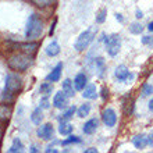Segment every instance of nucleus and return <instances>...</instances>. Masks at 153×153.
I'll list each match as a JSON object with an SVG mask.
<instances>
[{
  "mask_svg": "<svg viewBox=\"0 0 153 153\" xmlns=\"http://www.w3.org/2000/svg\"><path fill=\"white\" fill-rule=\"evenodd\" d=\"M95 36H96V28H89L84 32H81L79 36L76 38L75 43H74V49L76 52H84L85 49L93 42Z\"/></svg>",
  "mask_w": 153,
  "mask_h": 153,
  "instance_id": "7ed1b4c3",
  "label": "nucleus"
},
{
  "mask_svg": "<svg viewBox=\"0 0 153 153\" xmlns=\"http://www.w3.org/2000/svg\"><path fill=\"white\" fill-rule=\"evenodd\" d=\"M102 121H103V124L106 125V127H109V128H111V127H114L117 123V114L116 111H114L113 109H110V107H107V109L103 110V113H102Z\"/></svg>",
  "mask_w": 153,
  "mask_h": 153,
  "instance_id": "0eeeda50",
  "label": "nucleus"
},
{
  "mask_svg": "<svg viewBox=\"0 0 153 153\" xmlns=\"http://www.w3.org/2000/svg\"><path fill=\"white\" fill-rule=\"evenodd\" d=\"M32 1L38 7H48V6H52L56 0H32Z\"/></svg>",
  "mask_w": 153,
  "mask_h": 153,
  "instance_id": "c756f323",
  "label": "nucleus"
},
{
  "mask_svg": "<svg viewBox=\"0 0 153 153\" xmlns=\"http://www.w3.org/2000/svg\"><path fill=\"white\" fill-rule=\"evenodd\" d=\"M31 152H38V149L35 148V146H32V149H31Z\"/></svg>",
  "mask_w": 153,
  "mask_h": 153,
  "instance_id": "37998d69",
  "label": "nucleus"
},
{
  "mask_svg": "<svg viewBox=\"0 0 153 153\" xmlns=\"http://www.w3.org/2000/svg\"><path fill=\"white\" fill-rule=\"evenodd\" d=\"M67 103H68V96L64 91H60L57 92L53 97V106L56 109H65L67 107Z\"/></svg>",
  "mask_w": 153,
  "mask_h": 153,
  "instance_id": "6e6552de",
  "label": "nucleus"
},
{
  "mask_svg": "<svg viewBox=\"0 0 153 153\" xmlns=\"http://www.w3.org/2000/svg\"><path fill=\"white\" fill-rule=\"evenodd\" d=\"M106 17H107V10H106V8H102L100 11L96 14V18H95V20H96L97 24H103L106 21Z\"/></svg>",
  "mask_w": 153,
  "mask_h": 153,
  "instance_id": "cd10ccee",
  "label": "nucleus"
},
{
  "mask_svg": "<svg viewBox=\"0 0 153 153\" xmlns=\"http://www.w3.org/2000/svg\"><path fill=\"white\" fill-rule=\"evenodd\" d=\"M92 67H93V70L99 71V75H102V74H103V70H105V60H103L102 57L93 59V61H92Z\"/></svg>",
  "mask_w": 153,
  "mask_h": 153,
  "instance_id": "5701e85b",
  "label": "nucleus"
},
{
  "mask_svg": "<svg viewBox=\"0 0 153 153\" xmlns=\"http://www.w3.org/2000/svg\"><path fill=\"white\" fill-rule=\"evenodd\" d=\"M56 22H57V20H54V21H53V24H52V27H50V31H49V33H50V35H53V33H54V27H56Z\"/></svg>",
  "mask_w": 153,
  "mask_h": 153,
  "instance_id": "c9c22d12",
  "label": "nucleus"
},
{
  "mask_svg": "<svg viewBox=\"0 0 153 153\" xmlns=\"http://www.w3.org/2000/svg\"><path fill=\"white\" fill-rule=\"evenodd\" d=\"M40 107H42V109H49V107H50V102H49V99L46 96L45 97H42V99H40Z\"/></svg>",
  "mask_w": 153,
  "mask_h": 153,
  "instance_id": "473e14b6",
  "label": "nucleus"
},
{
  "mask_svg": "<svg viewBox=\"0 0 153 153\" xmlns=\"http://www.w3.org/2000/svg\"><path fill=\"white\" fill-rule=\"evenodd\" d=\"M91 109H92V107H91V105H89V103H84L79 109L76 110V114H78V117H79V118H84V117L89 116Z\"/></svg>",
  "mask_w": 153,
  "mask_h": 153,
  "instance_id": "b1692460",
  "label": "nucleus"
},
{
  "mask_svg": "<svg viewBox=\"0 0 153 153\" xmlns=\"http://www.w3.org/2000/svg\"><path fill=\"white\" fill-rule=\"evenodd\" d=\"M43 32V22L38 14H32L28 18L27 29H25V38L28 40H35L42 35Z\"/></svg>",
  "mask_w": 153,
  "mask_h": 153,
  "instance_id": "f257e3e1",
  "label": "nucleus"
},
{
  "mask_svg": "<svg viewBox=\"0 0 153 153\" xmlns=\"http://www.w3.org/2000/svg\"><path fill=\"white\" fill-rule=\"evenodd\" d=\"M11 113H13L11 106L0 105V121H8V118L11 117Z\"/></svg>",
  "mask_w": 153,
  "mask_h": 153,
  "instance_id": "f3484780",
  "label": "nucleus"
},
{
  "mask_svg": "<svg viewBox=\"0 0 153 153\" xmlns=\"http://www.w3.org/2000/svg\"><path fill=\"white\" fill-rule=\"evenodd\" d=\"M39 91H40V93H43V95H49V93H52V91H53V82H50V81L43 82V84L40 85Z\"/></svg>",
  "mask_w": 153,
  "mask_h": 153,
  "instance_id": "393cba45",
  "label": "nucleus"
},
{
  "mask_svg": "<svg viewBox=\"0 0 153 153\" xmlns=\"http://www.w3.org/2000/svg\"><path fill=\"white\" fill-rule=\"evenodd\" d=\"M116 20L120 21V22H124V17H123V14H118V13H117V14H116Z\"/></svg>",
  "mask_w": 153,
  "mask_h": 153,
  "instance_id": "e433bc0d",
  "label": "nucleus"
},
{
  "mask_svg": "<svg viewBox=\"0 0 153 153\" xmlns=\"http://www.w3.org/2000/svg\"><path fill=\"white\" fill-rule=\"evenodd\" d=\"M36 134H38V137L42 138V139H52V138H53V134H54L53 125L52 124L40 125L39 128H38Z\"/></svg>",
  "mask_w": 153,
  "mask_h": 153,
  "instance_id": "1a4fd4ad",
  "label": "nucleus"
},
{
  "mask_svg": "<svg viewBox=\"0 0 153 153\" xmlns=\"http://www.w3.org/2000/svg\"><path fill=\"white\" fill-rule=\"evenodd\" d=\"M22 88V78L18 74H7L6 76V88L4 91L8 93L16 95L17 92H20Z\"/></svg>",
  "mask_w": 153,
  "mask_h": 153,
  "instance_id": "20e7f679",
  "label": "nucleus"
},
{
  "mask_svg": "<svg viewBox=\"0 0 153 153\" xmlns=\"http://www.w3.org/2000/svg\"><path fill=\"white\" fill-rule=\"evenodd\" d=\"M61 71H63V63H59V64L52 70V73L46 76V79L50 81V82H57V81H60Z\"/></svg>",
  "mask_w": 153,
  "mask_h": 153,
  "instance_id": "2eb2a0df",
  "label": "nucleus"
},
{
  "mask_svg": "<svg viewBox=\"0 0 153 153\" xmlns=\"http://www.w3.org/2000/svg\"><path fill=\"white\" fill-rule=\"evenodd\" d=\"M132 143L137 149H145L146 146L149 145V138L146 137L145 134H141V135H137V137L132 138Z\"/></svg>",
  "mask_w": 153,
  "mask_h": 153,
  "instance_id": "9b49d317",
  "label": "nucleus"
},
{
  "mask_svg": "<svg viewBox=\"0 0 153 153\" xmlns=\"http://www.w3.org/2000/svg\"><path fill=\"white\" fill-rule=\"evenodd\" d=\"M142 43L148 46V48L153 49V36H143L142 38Z\"/></svg>",
  "mask_w": 153,
  "mask_h": 153,
  "instance_id": "2f4dec72",
  "label": "nucleus"
},
{
  "mask_svg": "<svg viewBox=\"0 0 153 153\" xmlns=\"http://www.w3.org/2000/svg\"><path fill=\"white\" fill-rule=\"evenodd\" d=\"M63 91L67 93L68 97H73L75 95V86H74V82L70 79H64L63 81Z\"/></svg>",
  "mask_w": 153,
  "mask_h": 153,
  "instance_id": "a211bd4d",
  "label": "nucleus"
},
{
  "mask_svg": "<svg viewBox=\"0 0 153 153\" xmlns=\"http://www.w3.org/2000/svg\"><path fill=\"white\" fill-rule=\"evenodd\" d=\"M100 92H102V99H103V100H106V99L109 97V89L106 88V86H103Z\"/></svg>",
  "mask_w": 153,
  "mask_h": 153,
  "instance_id": "72a5a7b5",
  "label": "nucleus"
},
{
  "mask_svg": "<svg viewBox=\"0 0 153 153\" xmlns=\"http://www.w3.org/2000/svg\"><path fill=\"white\" fill-rule=\"evenodd\" d=\"M42 120H43V114H42V107H36V109L32 111V114H31V121H32L33 124L39 125L40 123H42Z\"/></svg>",
  "mask_w": 153,
  "mask_h": 153,
  "instance_id": "aec40b11",
  "label": "nucleus"
},
{
  "mask_svg": "<svg viewBox=\"0 0 153 153\" xmlns=\"http://www.w3.org/2000/svg\"><path fill=\"white\" fill-rule=\"evenodd\" d=\"M135 17H137V18H142V17H143V13H142L141 10H137V13H135Z\"/></svg>",
  "mask_w": 153,
  "mask_h": 153,
  "instance_id": "4c0bfd02",
  "label": "nucleus"
},
{
  "mask_svg": "<svg viewBox=\"0 0 153 153\" xmlns=\"http://www.w3.org/2000/svg\"><path fill=\"white\" fill-rule=\"evenodd\" d=\"M88 84V78L84 73L76 74V76L74 78V86H75L76 91H84V88Z\"/></svg>",
  "mask_w": 153,
  "mask_h": 153,
  "instance_id": "4468645a",
  "label": "nucleus"
},
{
  "mask_svg": "<svg viewBox=\"0 0 153 153\" xmlns=\"http://www.w3.org/2000/svg\"><path fill=\"white\" fill-rule=\"evenodd\" d=\"M3 137V127H1V125H0V138Z\"/></svg>",
  "mask_w": 153,
  "mask_h": 153,
  "instance_id": "79ce46f5",
  "label": "nucleus"
},
{
  "mask_svg": "<svg viewBox=\"0 0 153 153\" xmlns=\"http://www.w3.org/2000/svg\"><path fill=\"white\" fill-rule=\"evenodd\" d=\"M123 110H124L125 116H129V114L132 113V110H134V100L129 96H127L124 99V102H123Z\"/></svg>",
  "mask_w": 153,
  "mask_h": 153,
  "instance_id": "412c9836",
  "label": "nucleus"
},
{
  "mask_svg": "<svg viewBox=\"0 0 153 153\" xmlns=\"http://www.w3.org/2000/svg\"><path fill=\"white\" fill-rule=\"evenodd\" d=\"M148 138H149V145H150V146H153V131H152V134H150V135H149Z\"/></svg>",
  "mask_w": 153,
  "mask_h": 153,
  "instance_id": "58836bf2",
  "label": "nucleus"
},
{
  "mask_svg": "<svg viewBox=\"0 0 153 153\" xmlns=\"http://www.w3.org/2000/svg\"><path fill=\"white\" fill-rule=\"evenodd\" d=\"M97 95H99V93H97V89L93 84L86 85V86L84 88V91H82V97H84V99H89V100L96 99Z\"/></svg>",
  "mask_w": 153,
  "mask_h": 153,
  "instance_id": "ddd939ff",
  "label": "nucleus"
},
{
  "mask_svg": "<svg viewBox=\"0 0 153 153\" xmlns=\"http://www.w3.org/2000/svg\"><path fill=\"white\" fill-rule=\"evenodd\" d=\"M60 53V45L57 43L56 40H52L50 43L46 46V54L50 57H54Z\"/></svg>",
  "mask_w": 153,
  "mask_h": 153,
  "instance_id": "dca6fc26",
  "label": "nucleus"
},
{
  "mask_svg": "<svg viewBox=\"0 0 153 153\" xmlns=\"http://www.w3.org/2000/svg\"><path fill=\"white\" fill-rule=\"evenodd\" d=\"M59 132H60L61 135H70V134L73 132V125L70 124L68 121H60Z\"/></svg>",
  "mask_w": 153,
  "mask_h": 153,
  "instance_id": "4be33fe9",
  "label": "nucleus"
},
{
  "mask_svg": "<svg viewBox=\"0 0 153 153\" xmlns=\"http://www.w3.org/2000/svg\"><path fill=\"white\" fill-rule=\"evenodd\" d=\"M8 67L14 71H27L28 67L32 63V59H31V54H27V53H17L14 56H11L8 59Z\"/></svg>",
  "mask_w": 153,
  "mask_h": 153,
  "instance_id": "f03ea898",
  "label": "nucleus"
},
{
  "mask_svg": "<svg viewBox=\"0 0 153 153\" xmlns=\"http://www.w3.org/2000/svg\"><path fill=\"white\" fill-rule=\"evenodd\" d=\"M84 153H97V149L96 148H89V149H85Z\"/></svg>",
  "mask_w": 153,
  "mask_h": 153,
  "instance_id": "f704fd0d",
  "label": "nucleus"
},
{
  "mask_svg": "<svg viewBox=\"0 0 153 153\" xmlns=\"http://www.w3.org/2000/svg\"><path fill=\"white\" fill-rule=\"evenodd\" d=\"M114 76H116L120 82H129V81L134 79V74L129 73V70L127 68V65H124V64H121L117 67L116 71H114Z\"/></svg>",
  "mask_w": 153,
  "mask_h": 153,
  "instance_id": "423d86ee",
  "label": "nucleus"
},
{
  "mask_svg": "<svg viewBox=\"0 0 153 153\" xmlns=\"http://www.w3.org/2000/svg\"><path fill=\"white\" fill-rule=\"evenodd\" d=\"M149 110L150 111H153V97H152V100L149 102Z\"/></svg>",
  "mask_w": 153,
  "mask_h": 153,
  "instance_id": "a19ab883",
  "label": "nucleus"
},
{
  "mask_svg": "<svg viewBox=\"0 0 153 153\" xmlns=\"http://www.w3.org/2000/svg\"><path fill=\"white\" fill-rule=\"evenodd\" d=\"M153 93V86L149 84H145L143 85V88H142V96L146 97V96H150Z\"/></svg>",
  "mask_w": 153,
  "mask_h": 153,
  "instance_id": "7c9ffc66",
  "label": "nucleus"
},
{
  "mask_svg": "<svg viewBox=\"0 0 153 153\" xmlns=\"http://www.w3.org/2000/svg\"><path fill=\"white\" fill-rule=\"evenodd\" d=\"M76 111L75 107H70L68 110H65L64 113L61 114V117H59V121H68L71 117L74 116V113Z\"/></svg>",
  "mask_w": 153,
  "mask_h": 153,
  "instance_id": "a878e982",
  "label": "nucleus"
},
{
  "mask_svg": "<svg viewBox=\"0 0 153 153\" xmlns=\"http://www.w3.org/2000/svg\"><path fill=\"white\" fill-rule=\"evenodd\" d=\"M97 127H99V120L97 118H91V120H88L82 125V131L86 135H92V134L96 132Z\"/></svg>",
  "mask_w": 153,
  "mask_h": 153,
  "instance_id": "9d476101",
  "label": "nucleus"
},
{
  "mask_svg": "<svg viewBox=\"0 0 153 153\" xmlns=\"http://www.w3.org/2000/svg\"><path fill=\"white\" fill-rule=\"evenodd\" d=\"M10 153H21L24 152V145H22V142L20 141V138H14L13 139V143L10 146V149H8Z\"/></svg>",
  "mask_w": 153,
  "mask_h": 153,
  "instance_id": "6ab92c4d",
  "label": "nucleus"
},
{
  "mask_svg": "<svg viewBox=\"0 0 153 153\" xmlns=\"http://www.w3.org/2000/svg\"><path fill=\"white\" fill-rule=\"evenodd\" d=\"M81 142V138L79 137H75V135H71L70 138H67V139H64V141L61 142V145H73V143H79Z\"/></svg>",
  "mask_w": 153,
  "mask_h": 153,
  "instance_id": "c85d7f7f",
  "label": "nucleus"
},
{
  "mask_svg": "<svg viewBox=\"0 0 153 153\" xmlns=\"http://www.w3.org/2000/svg\"><path fill=\"white\" fill-rule=\"evenodd\" d=\"M143 31V27L141 25V22H132L129 25V32L134 33V35H139Z\"/></svg>",
  "mask_w": 153,
  "mask_h": 153,
  "instance_id": "bb28decb",
  "label": "nucleus"
},
{
  "mask_svg": "<svg viewBox=\"0 0 153 153\" xmlns=\"http://www.w3.org/2000/svg\"><path fill=\"white\" fill-rule=\"evenodd\" d=\"M21 50L24 53H27V54H35V53L38 52V49H39V43L38 42H33V40H29V42H27V43H22L20 45Z\"/></svg>",
  "mask_w": 153,
  "mask_h": 153,
  "instance_id": "f8f14e48",
  "label": "nucleus"
},
{
  "mask_svg": "<svg viewBox=\"0 0 153 153\" xmlns=\"http://www.w3.org/2000/svg\"><path fill=\"white\" fill-rule=\"evenodd\" d=\"M148 29H149L150 32H153V21H152V22H149V25H148Z\"/></svg>",
  "mask_w": 153,
  "mask_h": 153,
  "instance_id": "ea45409f",
  "label": "nucleus"
},
{
  "mask_svg": "<svg viewBox=\"0 0 153 153\" xmlns=\"http://www.w3.org/2000/svg\"><path fill=\"white\" fill-rule=\"evenodd\" d=\"M105 43H106V50L109 53V56L114 57L118 54L121 49V36L118 33H111L109 36L105 39Z\"/></svg>",
  "mask_w": 153,
  "mask_h": 153,
  "instance_id": "39448f33",
  "label": "nucleus"
}]
</instances>
